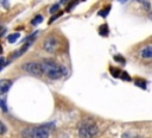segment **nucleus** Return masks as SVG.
I'll return each instance as SVG.
<instances>
[{"mask_svg": "<svg viewBox=\"0 0 152 138\" xmlns=\"http://www.w3.org/2000/svg\"><path fill=\"white\" fill-rule=\"evenodd\" d=\"M39 64L42 67L43 73H45L48 75V78H50L52 80H57V79H61L62 76L67 75V68L61 65L59 63H57L54 60L44 58Z\"/></svg>", "mask_w": 152, "mask_h": 138, "instance_id": "nucleus-1", "label": "nucleus"}, {"mask_svg": "<svg viewBox=\"0 0 152 138\" xmlns=\"http://www.w3.org/2000/svg\"><path fill=\"white\" fill-rule=\"evenodd\" d=\"M99 133V129L96 126V124L92 123V121H86L83 124H81L80 129H79V134L81 138H94L96 137Z\"/></svg>", "mask_w": 152, "mask_h": 138, "instance_id": "nucleus-2", "label": "nucleus"}, {"mask_svg": "<svg viewBox=\"0 0 152 138\" xmlns=\"http://www.w3.org/2000/svg\"><path fill=\"white\" fill-rule=\"evenodd\" d=\"M24 138H49V131L45 126L29 127L23 131Z\"/></svg>", "mask_w": 152, "mask_h": 138, "instance_id": "nucleus-3", "label": "nucleus"}, {"mask_svg": "<svg viewBox=\"0 0 152 138\" xmlns=\"http://www.w3.org/2000/svg\"><path fill=\"white\" fill-rule=\"evenodd\" d=\"M23 69H24V72H26V73H29L33 76H37V78L42 76V74H43L42 67L37 62H28L23 65Z\"/></svg>", "mask_w": 152, "mask_h": 138, "instance_id": "nucleus-4", "label": "nucleus"}, {"mask_svg": "<svg viewBox=\"0 0 152 138\" xmlns=\"http://www.w3.org/2000/svg\"><path fill=\"white\" fill-rule=\"evenodd\" d=\"M43 48L46 52H55L58 48V39L55 38V37H49L44 41V44H43Z\"/></svg>", "mask_w": 152, "mask_h": 138, "instance_id": "nucleus-5", "label": "nucleus"}, {"mask_svg": "<svg viewBox=\"0 0 152 138\" xmlns=\"http://www.w3.org/2000/svg\"><path fill=\"white\" fill-rule=\"evenodd\" d=\"M12 86V81L11 80H0V95L1 94H5L9 89H10V87Z\"/></svg>", "mask_w": 152, "mask_h": 138, "instance_id": "nucleus-6", "label": "nucleus"}, {"mask_svg": "<svg viewBox=\"0 0 152 138\" xmlns=\"http://www.w3.org/2000/svg\"><path fill=\"white\" fill-rule=\"evenodd\" d=\"M140 55H141V57L145 58V60H151V58H152V45H147V46L143 48Z\"/></svg>", "mask_w": 152, "mask_h": 138, "instance_id": "nucleus-7", "label": "nucleus"}, {"mask_svg": "<svg viewBox=\"0 0 152 138\" xmlns=\"http://www.w3.org/2000/svg\"><path fill=\"white\" fill-rule=\"evenodd\" d=\"M99 33H100L101 36H108V26H107L106 24L101 25L100 29H99Z\"/></svg>", "mask_w": 152, "mask_h": 138, "instance_id": "nucleus-8", "label": "nucleus"}, {"mask_svg": "<svg viewBox=\"0 0 152 138\" xmlns=\"http://www.w3.org/2000/svg\"><path fill=\"white\" fill-rule=\"evenodd\" d=\"M111 74H112V76H114V78H119L120 74H121V72H120L119 68H113V67H111Z\"/></svg>", "mask_w": 152, "mask_h": 138, "instance_id": "nucleus-9", "label": "nucleus"}, {"mask_svg": "<svg viewBox=\"0 0 152 138\" xmlns=\"http://www.w3.org/2000/svg\"><path fill=\"white\" fill-rule=\"evenodd\" d=\"M0 107L4 112H7V105H6V99L5 98H0Z\"/></svg>", "mask_w": 152, "mask_h": 138, "instance_id": "nucleus-10", "label": "nucleus"}, {"mask_svg": "<svg viewBox=\"0 0 152 138\" xmlns=\"http://www.w3.org/2000/svg\"><path fill=\"white\" fill-rule=\"evenodd\" d=\"M109 11H111V6H107L106 9H104V10H101V11L99 12V16H101V17H107Z\"/></svg>", "mask_w": 152, "mask_h": 138, "instance_id": "nucleus-11", "label": "nucleus"}, {"mask_svg": "<svg viewBox=\"0 0 152 138\" xmlns=\"http://www.w3.org/2000/svg\"><path fill=\"white\" fill-rule=\"evenodd\" d=\"M18 38H19V33H12V35L9 36V42L10 43H14Z\"/></svg>", "mask_w": 152, "mask_h": 138, "instance_id": "nucleus-12", "label": "nucleus"}, {"mask_svg": "<svg viewBox=\"0 0 152 138\" xmlns=\"http://www.w3.org/2000/svg\"><path fill=\"white\" fill-rule=\"evenodd\" d=\"M42 22H43V17H42V16H37L36 18L32 19V23H31V24H32V25H37V24H39V23H42Z\"/></svg>", "mask_w": 152, "mask_h": 138, "instance_id": "nucleus-13", "label": "nucleus"}, {"mask_svg": "<svg viewBox=\"0 0 152 138\" xmlns=\"http://www.w3.org/2000/svg\"><path fill=\"white\" fill-rule=\"evenodd\" d=\"M135 85H137V86H139L140 88H146V82H145V81H143L141 79L135 80Z\"/></svg>", "mask_w": 152, "mask_h": 138, "instance_id": "nucleus-14", "label": "nucleus"}, {"mask_svg": "<svg viewBox=\"0 0 152 138\" xmlns=\"http://www.w3.org/2000/svg\"><path fill=\"white\" fill-rule=\"evenodd\" d=\"M137 1H140V3L145 6V9H146L147 11H150V3H148V0H137Z\"/></svg>", "mask_w": 152, "mask_h": 138, "instance_id": "nucleus-15", "label": "nucleus"}, {"mask_svg": "<svg viewBox=\"0 0 152 138\" xmlns=\"http://www.w3.org/2000/svg\"><path fill=\"white\" fill-rule=\"evenodd\" d=\"M58 10H59V5H57V4H56V5L51 6V9H50V13H51V15H55Z\"/></svg>", "mask_w": 152, "mask_h": 138, "instance_id": "nucleus-16", "label": "nucleus"}, {"mask_svg": "<svg viewBox=\"0 0 152 138\" xmlns=\"http://www.w3.org/2000/svg\"><path fill=\"white\" fill-rule=\"evenodd\" d=\"M119 78H121V79H122V80H125V81H131V78H130V76H128V74H127V73H125V72H124V73H121Z\"/></svg>", "mask_w": 152, "mask_h": 138, "instance_id": "nucleus-17", "label": "nucleus"}, {"mask_svg": "<svg viewBox=\"0 0 152 138\" xmlns=\"http://www.w3.org/2000/svg\"><path fill=\"white\" fill-rule=\"evenodd\" d=\"M114 60H115V61H118V62H120V63H122V64H125V58H124L122 56L115 55V56H114Z\"/></svg>", "mask_w": 152, "mask_h": 138, "instance_id": "nucleus-18", "label": "nucleus"}, {"mask_svg": "<svg viewBox=\"0 0 152 138\" xmlns=\"http://www.w3.org/2000/svg\"><path fill=\"white\" fill-rule=\"evenodd\" d=\"M6 132V126L4 125L3 121H0V134H4Z\"/></svg>", "mask_w": 152, "mask_h": 138, "instance_id": "nucleus-19", "label": "nucleus"}, {"mask_svg": "<svg viewBox=\"0 0 152 138\" xmlns=\"http://www.w3.org/2000/svg\"><path fill=\"white\" fill-rule=\"evenodd\" d=\"M62 15H63V12H59L58 15H55V16H54V17H52V18L50 19V22H49V23H52V22H55V20H56V19L58 18V17H61Z\"/></svg>", "mask_w": 152, "mask_h": 138, "instance_id": "nucleus-20", "label": "nucleus"}, {"mask_svg": "<svg viewBox=\"0 0 152 138\" xmlns=\"http://www.w3.org/2000/svg\"><path fill=\"white\" fill-rule=\"evenodd\" d=\"M4 65H5V58L1 57V58H0V70L4 68Z\"/></svg>", "mask_w": 152, "mask_h": 138, "instance_id": "nucleus-21", "label": "nucleus"}, {"mask_svg": "<svg viewBox=\"0 0 152 138\" xmlns=\"http://www.w3.org/2000/svg\"><path fill=\"white\" fill-rule=\"evenodd\" d=\"M68 1H69V0H61V3H62V4H67Z\"/></svg>", "mask_w": 152, "mask_h": 138, "instance_id": "nucleus-22", "label": "nucleus"}, {"mask_svg": "<svg viewBox=\"0 0 152 138\" xmlns=\"http://www.w3.org/2000/svg\"><path fill=\"white\" fill-rule=\"evenodd\" d=\"M0 30H1V25H0ZM4 31H5V30H3L1 32H0V35H3V33H4Z\"/></svg>", "mask_w": 152, "mask_h": 138, "instance_id": "nucleus-23", "label": "nucleus"}, {"mask_svg": "<svg viewBox=\"0 0 152 138\" xmlns=\"http://www.w3.org/2000/svg\"><path fill=\"white\" fill-rule=\"evenodd\" d=\"M120 3H125V1H127V0H119Z\"/></svg>", "mask_w": 152, "mask_h": 138, "instance_id": "nucleus-24", "label": "nucleus"}]
</instances>
